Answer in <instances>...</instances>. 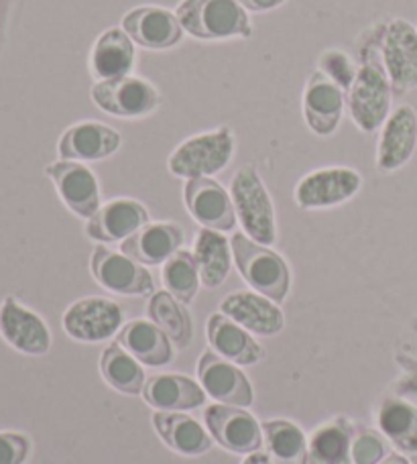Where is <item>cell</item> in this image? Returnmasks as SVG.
Returning <instances> with one entry per match:
<instances>
[{
	"label": "cell",
	"instance_id": "21",
	"mask_svg": "<svg viewBox=\"0 0 417 464\" xmlns=\"http://www.w3.org/2000/svg\"><path fill=\"white\" fill-rule=\"evenodd\" d=\"M147 222H151V218L143 204L131 198H116L100 206L94 217L86 222V235L98 243H122Z\"/></svg>",
	"mask_w": 417,
	"mask_h": 464
},
{
	"label": "cell",
	"instance_id": "37",
	"mask_svg": "<svg viewBox=\"0 0 417 464\" xmlns=\"http://www.w3.org/2000/svg\"><path fill=\"white\" fill-rule=\"evenodd\" d=\"M31 442L16 432H0V464H24L29 459Z\"/></svg>",
	"mask_w": 417,
	"mask_h": 464
},
{
	"label": "cell",
	"instance_id": "7",
	"mask_svg": "<svg viewBox=\"0 0 417 464\" xmlns=\"http://www.w3.org/2000/svg\"><path fill=\"white\" fill-rule=\"evenodd\" d=\"M124 322V312L116 302L108 297L90 295L73 302L65 310L62 326L65 334L78 343L94 344L104 343L108 338L121 333Z\"/></svg>",
	"mask_w": 417,
	"mask_h": 464
},
{
	"label": "cell",
	"instance_id": "5",
	"mask_svg": "<svg viewBox=\"0 0 417 464\" xmlns=\"http://www.w3.org/2000/svg\"><path fill=\"white\" fill-rule=\"evenodd\" d=\"M230 198L245 235L258 245H273L277 240L275 206L255 165H243L232 176Z\"/></svg>",
	"mask_w": 417,
	"mask_h": 464
},
{
	"label": "cell",
	"instance_id": "22",
	"mask_svg": "<svg viewBox=\"0 0 417 464\" xmlns=\"http://www.w3.org/2000/svg\"><path fill=\"white\" fill-rule=\"evenodd\" d=\"M220 312L253 334L273 336L286 326L279 305L257 292H235L220 302Z\"/></svg>",
	"mask_w": 417,
	"mask_h": 464
},
{
	"label": "cell",
	"instance_id": "36",
	"mask_svg": "<svg viewBox=\"0 0 417 464\" xmlns=\"http://www.w3.org/2000/svg\"><path fill=\"white\" fill-rule=\"evenodd\" d=\"M387 457V444L373 430H361L350 442V462L348 464H379Z\"/></svg>",
	"mask_w": 417,
	"mask_h": 464
},
{
	"label": "cell",
	"instance_id": "40",
	"mask_svg": "<svg viewBox=\"0 0 417 464\" xmlns=\"http://www.w3.org/2000/svg\"><path fill=\"white\" fill-rule=\"evenodd\" d=\"M379 464H410L403 457H399V454H389V457L383 459Z\"/></svg>",
	"mask_w": 417,
	"mask_h": 464
},
{
	"label": "cell",
	"instance_id": "14",
	"mask_svg": "<svg viewBox=\"0 0 417 464\" xmlns=\"http://www.w3.org/2000/svg\"><path fill=\"white\" fill-rule=\"evenodd\" d=\"M183 202L189 217L202 228L230 232L237 227V212L230 192L212 178H194L183 186Z\"/></svg>",
	"mask_w": 417,
	"mask_h": 464
},
{
	"label": "cell",
	"instance_id": "15",
	"mask_svg": "<svg viewBox=\"0 0 417 464\" xmlns=\"http://www.w3.org/2000/svg\"><path fill=\"white\" fill-rule=\"evenodd\" d=\"M302 112L314 135L330 137L338 130L346 112V92L315 70L304 86Z\"/></svg>",
	"mask_w": 417,
	"mask_h": 464
},
{
	"label": "cell",
	"instance_id": "13",
	"mask_svg": "<svg viewBox=\"0 0 417 464\" xmlns=\"http://www.w3.org/2000/svg\"><path fill=\"white\" fill-rule=\"evenodd\" d=\"M204 421L214 440L230 452L253 454L263 446V428L245 408L216 403L206 408Z\"/></svg>",
	"mask_w": 417,
	"mask_h": 464
},
{
	"label": "cell",
	"instance_id": "18",
	"mask_svg": "<svg viewBox=\"0 0 417 464\" xmlns=\"http://www.w3.org/2000/svg\"><path fill=\"white\" fill-rule=\"evenodd\" d=\"M198 379L212 400L235 408H250L255 401L253 387L243 371L212 351L199 356Z\"/></svg>",
	"mask_w": 417,
	"mask_h": 464
},
{
	"label": "cell",
	"instance_id": "27",
	"mask_svg": "<svg viewBox=\"0 0 417 464\" xmlns=\"http://www.w3.org/2000/svg\"><path fill=\"white\" fill-rule=\"evenodd\" d=\"M153 426L161 440L183 457H199L212 449V434L179 411H155Z\"/></svg>",
	"mask_w": 417,
	"mask_h": 464
},
{
	"label": "cell",
	"instance_id": "12",
	"mask_svg": "<svg viewBox=\"0 0 417 464\" xmlns=\"http://www.w3.org/2000/svg\"><path fill=\"white\" fill-rule=\"evenodd\" d=\"M121 27L129 33L135 45L147 52H167V49L178 47L186 35L178 14L170 8L155 5L132 8L122 16Z\"/></svg>",
	"mask_w": 417,
	"mask_h": 464
},
{
	"label": "cell",
	"instance_id": "38",
	"mask_svg": "<svg viewBox=\"0 0 417 464\" xmlns=\"http://www.w3.org/2000/svg\"><path fill=\"white\" fill-rule=\"evenodd\" d=\"M248 13H269L279 8L281 5H286L287 0H238Z\"/></svg>",
	"mask_w": 417,
	"mask_h": 464
},
{
	"label": "cell",
	"instance_id": "23",
	"mask_svg": "<svg viewBox=\"0 0 417 464\" xmlns=\"http://www.w3.org/2000/svg\"><path fill=\"white\" fill-rule=\"evenodd\" d=\"M186 243L183 228L175 222H147L135 235L121 243V253H124L145 267L163 265L171 255H175Z\"/></svg>",
	"mask_w": 417,
	"mask_h": 464
},
{
	"label": "cell",
	"instance_id": "29",
	"mask_svg": "<svg viewBox=\"0 0 417 464\" xmlns=\"http://www.w3.org/2000/svg\"><path fill=\"white\" fill-rule=\"evenodd\" d=\"M100 372L108 385L124 395H141L145 389V371L135 356L114 343L106 346L100 356Z\"/></svg>",
	"mask_w": 417,
	"mask_h": 464
},
{
	"label": "cell",
	"instance_id": "3",
	"mask_svg": "<svg viewBox=\"0 0 417 464\" xmlns=\"http://www.w3.org/2000/svg\"><path fill=\"white\" fill-rule=\"evenodd\" d=\"M235 151L237 137L230 127L198 132L173 149L167 160V169L171 176L183 179L212 178L228 168Z\"/></svg>",
	"mask_w": 417,
	"mask_h": 464
},
{
	"label": "cell",
	"instance_id": "33",
	"mask_svg": "<svg viewBox=\"0 0 417 464\" xmlns=\"http://www.w3.org/2000/svg\"><path fill=\"white\" fill-rule=\"evenodd\" d=\"M161 281L165 292H170L175 300H179L181 304L194 302L199 285H202L194 253L179 248L178 253L171 255L161 267Z\"/></svg>",
	"mask_w": 417,
	"mask_h": 464
},
{
	"label": "cell",
	"instance_id": "16",
	"mask_svg": "<svg viewBox=\"0 0 417 464\" xmlns=\"http://www.w3.org/2000/svg\"><path fill=\"white\" fill-rule=\"evenodd\" d=\"M122 145L121 132L98 121H80L62 132L57 155L65 161L98 163L112 157Z\"/></svg>",
	"mask_w": 417,
	"mask_h": 464
},
{
	"label": "cell",
	"instance_id": "31",
	"mask_svg": "<svg viewBox=\"0 0 417 464\" xmlns=\"http://www.w3.org/2000/svg\"><path fill=\"white\" fill-rule=\"evenodd\" d=\"M379 428L397 449L417 454V408L403 400H385L379 408Z\"/></svg>",
	"mask_w": 417,
	"mask_h": 464
},
{
	"label": "cell",
	"instance_id": "9",
	"mask_svg": "<svg viewBox=\"0 0 417 464\" xmlns=\"http://www.w3.org/2000/svg\"><path fill=\"white\" fill-rule=\"evenodd\" d=\"M381 53L395 96L417 88V29L405 19L383 23Z\"/></svg>",
	"mask_w": 417,
	"mask_h": 464
},
{
	"label": "cell",
	"instance_id": "17",
	"mask_svg": "<svg viewBox=\"0 0 417 464\" xmlns=\"http://www.w3.org/2000/svg\"><path fill=\"white\" fill-rule=\"evenodd\" d=\"M0 336L23 354L41 356L52 348L45 320L11 295L0 304Z\"/></svg>",
	"mask_w": 417,
	"mask_h": 464
},
{
	"label": "cell",
	"instance_id": "34",
	"mask_svg": "<svg viewBox=\"0 0 417 464\" xmlns=\"http://www.w3.org/2000/svg\"><path fill=\"white\" fill-rule=\"evenodd\" d=\"M353 436V430L342 421L318 428L307 446L310 460L314 464H348Z\"/></svg>",
	"mask_w": 417,
	"mask_h": 464
},
{
	"label": "cell",
	"instance_id": "8",
	"mask_svg": "<svg viewBox=\"0 0 417 464\" xmlns=\"http://www.w3.org/2000/svg\"><path fill=\"white\" fill-rule=\"evenodd\" d=\"M363 176L353 168L314 169L297 181L296 204L302 210L336 208L361 192Z\"/></svg>",
	"mask_w": 417,
	"mask_h": 464
},
{
	"label": "cell",
	"instance_id": "10",
	"mask_svg": "<svg viewBox=\"0 0 417 464\" xmlns=\"http://www.w3.org/2000/svg\"><path fill=\"white\" fill-rule=\"evenodd\" d=\"M90 271L100 287L116 295H153L155 292L153 276L145 265L104 245L92 253Z\"/></svg>",
	"mask_w": 417,
	"mask_h": 464
},
{
	"label": "cell",
	"instance_id": "39",
	"mask_svg": "<svg viewBox=\"0 0 417 464\" xmlns=\"http://www.w3.org/2000/svg\"><path fill=\"white\" fill-rule=\"evenodd\" d=\"M243 464H273V460L267 457L265 452H253V454H248L247 457V460L243 462Z\"/></svg>",
	"mask_w": 417,
	"mask_h": 464
},
{
	"label": "cell",
	"instance_id": "4",
	"mask_svg": "<svg viewBox=\"0 0 417 464\" xmlns=\"http://www.w3.org/2000/svg\"><path fill=\"white\" fill-rule=\"evenodd\" d=\"M232 256L247 285L257 294L269 297L275 304L287 300L291 289V271L287 261L269 246L250 240L245 232H237L230 238Z\"/></svg>",
	"mask_w": 417,
	"mask_h": 464
},
{
	"label": "cell",
	"instance_id": "24",
	"mask_svg": "<svg viewBox=\"0 0 417 464\" xmlns=\"http://www.w3.org/2000/svg\"><path fill=\"white\" fill-rule=\"evenodd\" d=\"M116 343L147 367H165L175 356L171 338L151 320H131L116 334Z\"/></svg>",
	"mask_w": 417,
	"mask_h": 464
},
{
	"label": "cell",
	"instance_id": "2",
	"mask_svg": "<svg viewBox=\"0 0 417 464\" xmlns=\"http://www.w3.org/2000/svg\"><path fill=\"white\" fill-rule=\"evenodd\" d=\"M175 14L186 35L198 41L253 37L248 11L238 0H181Z\"/></svg>",
	"mask_w": 417,
	"mask_h": 464
},
{
	"label": "cell",
	"instance_id": "26",
	"mask_svg": "<svg viewBox=\"0 0 417 464\" xmlns=\"http://www.w3.org/2000/svg\"><path fill=\"white\" fill-rule=\"evenodd\" d=\"M143 397L157 411H186L202 408L206 392L189 377L155 375L147 379Z\"/></svg>",
	"mask_w": 417,
	"mask_h": 464
},
{
	"label": "cell",
	"instance_id": "20",
	"mask_svg": "<svg viewBox=\"0 0 417 464\" xmlns=\"http://www.w3.org/2000/svg\"><path fill=\"white\" fill-rule=\"evenodd\" d=\"M137 45L122 27L100 33L88 55V70L94 82L127 78L135 72Z\"/></svg>",
	"mask_w": 417,
	"mask_h": 464
},
{
	"label": "cell",
	"instance_id": "35",
	"mask_svg": "<svg viewBox=\"0 0 417 464\" xmlns=\"http://www.w3.org/2000/svg\"><path fill=\"white\" fill-rule=\"evenodd\" d=\"M318 72H322L334 84L340 86L342 90H346L353 86V82L356 78V70L358 63L350 53H346L344 49L338 47H330L326 52H322L318 57Z\"/></svg>",
	"mask_w": 417,
	"mask_h": 464
},
{
	"label": "cell",
	"instance_id": "11",
	"mask_svg": "<svg viewBox=\"0 0 417 464\" xmlns=\"http://www.w3.org/2000/svg\"><path fill=\"white\" fill-rule=\"evenodd\" d=\"M45 176L53 181L57 196L73 217L90 220L102 206L98 178L86 163L53 161L45 168Z\"/></svg>",
	"mask_w": 417,
	"mask_h": 464
},
{
	"label": "cell",
	"instance_id": "19",
	"mask_svg": "<svg viewBox=\"0 0 417 464\" xmlns=\"http://www.w3.org/2000/svg\"><path fill=\"white\" fill-rule=\"evenodd\" d=\"M417 147V112L410 104L391 111L381 127L377 143V168L383 173L402 169L410 163Z\"/></svg>",
	"mask_w": 417,
	"mask_h": 464
},
{
	"label": "cell",
	"instance_id": "30",
	"mask_svg": "<svg viewBox=\"0 0 417 464\" xmlns=\"http://www.w3.org/2000/svg\"><path fill=\"white\" fill-rule=\"evenodd\" d=\"M147 316L171 338L178 348H186L194 336L189 312L170 292H155L147 304Z\"/></svg>",
	"mask_w": 417,
	"mask_h": 464
},
{
	"label": "cell",
	"instance_id": "32",
	"mask_svg": "<svg viewBox=\"0 0 417 464\" xmlns=\"http://www.w3.org/2000/svg\"><path fill=\"white\" fill-rule=\"evenodd\" d=\"M263 440L273 464H307V442L302 430L286 420L265 421Z\"/></svg>",
	"mask_w": 417,
	"mask_h": 464
},
{
	"label": "cell",
	"instance_id": "28",
	"mask_svg": "<svg viewBox=\"0 0 417 464\" xmlns=\"http://www.w3.org/2000/svg\"><path fill=\"white\" fill-rule=\"evenodd\" d=\"M194 259L198 263L199 279L208 289L220 287L227 281L232 261L230 240L224 237V232L199 228L194 243Z\"/></svg>",
	"mask_w": 417,
	"mask_h": 464
},
{
	"label": "cell",
	"instance_id": "6",
	"mask_svg": "<svg viewBox=\"0 0 417 464\" xmlns=\"http://www.w3.org/2000/svg\"><path fill=\"white\" fill-rule=\"evenodd\" d=\"M92 102L100 111L121 121H143L161 109L163 96L153 82L141 76L94 82Z\"/></svg>",
	"mask_w": 417,
	"mask_h": 464
},
{
	"label": "cell",
	"instance_id": "1",
	"mask_svg": "<svg viewBox=\"0 0 417 464\" xmlns=\"http://www.w3.org/2000/svg\"><path fill=\"white\" fill-rule=\"evenodd\" d=\"M383 23L363 33L358 47V70L353 86L346 90V112L363 132L379 130L391 114L393 86L381 53Z\"/></svg>",
	"mask_w": 417,
	"mask_h": 464
},
{
	"label": "cell",
	"instance_id": "25",
	"mask_svg": "<svg viewBox=\"0 0 417 464\" xmlns=\"http://www.w3.org/2000/svg\"><path fill=\"white\" fill-rule=\"evenodd\" d=\"M206 336L216 354L224 356V359L235 364L248 367V364H255L265 356L263 346L257 344L255 338L243 326L224 316L222 312L212 314L210 320H208Z\"/></svg>",
	"mask_w": 417,
	"mask_h": 464
}]
</instances>
